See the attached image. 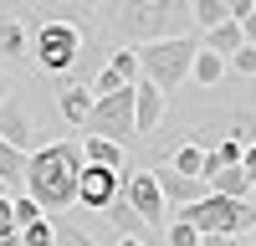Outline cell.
<instances>
[{
    "instance_id": "cell-30",
    "label": "cell",
    "mask_w": 256,
    "mask_h": 246,
    "mask_svg": "<svg viewBox=\"0 0 256 246\" xmlns=\"http://www.w3.org/2000/svg\"><path fill=\"white\" fill-rule=\"evenodd\" d=\"M16 98V82H10V72H0V102H10Z\"/></svg>"
},
{
    "instance_id": "cell-26",
    "label": "cell",
    "mask_w": 256,
    "mask_h": 246,
    "mask_svg": "<svg viewBox=\"0 0 256 246\" xmlns=\"http://www.w3.org/2000/svg\"><path fill=\"white\" fill-rule=\"evenodd\" d=\"M241 170H246V180H251V190H256V138L241 149Z\"/></svg>"
},
{
    "instance_id": "cell-3",
    "label": "cell",
    "mask_w": 256,
    "mask_h": 246,
    "mask_svg": "<svg viewBox=\"0 0 256 246\" xmlns=\"http://www.w3.org/2000/svg\"><path fill=\"white\" fill-rule=\"evenodd\" d=\"M200 56V31H184V36H169V41H154V46L138 52V77L154 82V88L169 98L190 82V67Z\"/></svg>"
},
{
    "instance_id": "cell-22",
    "label": "cell",
    "mask_w": 256,
    "mask_h": 246,
    "mask_svg": "<svg viewBox=\"0 0 256 246\" xmlns=\"http://www.w3.org/2000/svg\"><path fill=\"white\" fill-rule=\"evenodd\" d=\"M10 216H16V231H26V226L41 220V205H36L31 195H10Z\"/></svg>"
},
{
    "instance_id": "cell-27",
    "label": "cell",
    "mask_w": 256,
    "mask_h": 246,
    "mask_svg": "<svg viewBox=\"0 0 256 246\" xmlns=\"http://www.w3.org/2000/svg\"><path fill=\"white\" fill-rule=\"evenodd\" d=\"M0 236H20L16 231V216H10V200H0Z\"/></svg>"
},
{
    "instance_id": "cell-16",
    "label": "cell",
    "mask_w": 256,
    "mask_h": 246,
    "mask_svg": "<svg viewBox=\"0 0 256 246\" xmlns=\"http://www.w3.org/2000/svg\"><path fill=\"white\" fill-rule=\"evenodd\" d=\"M210 195H220V200H251L256 190H251V180H246V170L236 164V170H220L216 180H210Z\"/></svg>"
},
{
    "instance_id": "cell-13",
    "label": "cell",
    "mask_w": 256,
    "mask_h": 246,
    "mask_svg": "<svg viewBox=\"0 0 256 246\" xmlns=\"http://www.w3.org/2000/svg\"><path fill=\"white\" fill-rule=\"evenodd\" d=\"M169 170L184 174V180H205L210 184V149L205 144H180V149L169 154Z\"/></svg>"
},
{
    "instance_id": "cell-23",
    "label": "cell",
    "mask_w": 256,
    "mask_h": 246,
    "mask_svg": "<svg viewBox=\"0 0 256 246\" xmlns=\"http://www.w3.org/2000/svg\"><path fill=\"white\" fill-rule=\"evenodd\" d=\"M52 241H56V220H52V216H41L36 226L20 231V246H52Z\"/></svg>"
},
{
    "instance_id": "cell-34",
    "label": "cell",
    "mask_w": 256,
    "mask_h": 246,
    "mask_svg": "<svg viewBox=\"0 0 256 246\" xmlns=\"http://www.w3.org/2000/svg\"><path fill=\"white\" fill-rule=\"evenodd\" d=\"M0 200H10V190H6V184H0Z\"/></svg>"
},
{
    "instance_id": "cell-11",
    "label": "cell",
    "mask_w": 256,
    "mask_h": 246,
    "mask_svg": "<svg viewBox=\"0 0 256 246\" xmlns=\"http://www.w3.org/2000/svg\"><path fill=\"white\" fill-rule=\"evenodd\" d=\"M154 180H159L164 205H180V210L210 195V184H205V180H184V174H174V170H169V164H154Z\"/></svg>"
},
{
    "instance_id": "cell-33",
    "label": "cell",
    "mask_w": 256,
    "mask_h": 246,
    "mask_svg": "<svg viewBox=\"0 0 256 246\" xmlns=\"http://www.w3.org/2000/svg\"><path fill=\"white\" fill-rule=\"evenodd\" d=\"M113 246H144V241H113Z\"/></svg>"
},
{
    "instance_id": "cell-15",
    "label": "cell",
    "mask_w": 256,
    "mask_h": 246,
    "mask_svg": "<svg viewBox=\"0 0 256 246\" xmlns=\"http://www.w3.org/2000/svg\"><path fill=\"white\" fill-rule=\"evenodd\" d=\"M92 88H62L56 92V113H62V123H72V128H82V123L92 118Z\"/></svg>"
},
{
    "instance_id": "cell-29",
    "label": "cell",
    "mask_w": 256,
    "mask_h": 246,
    "mask_svg": "<svg viewBox=\"0 0 256 246\" xmlns=\"http://www.w3.org/2000/svg\"><path fill=\"white\" fill-rule=\"evenodd\" d=\"M200 246H246V236H200Z\"/></svg>"
},
{
    "instance_id": "cell-5",
    "label": "cell",
    "mask_w": 256,
    "mask_h": 246,
    "mask_svg": "<svg viewBox=\"0 0 256 246\" xmlns=\"http://www.w3.org/2000/svg\"><path fill=\"white\" fill-rule=\"evenodd\" d=\"M184 226H195L200 236H251L256 226V205L251 200H220V195H205L195 205L180 210Z\"/></svg>"
},
{
    "instance_id": "cell-8",
    "label": "cell",
    "mask_w": 256,
    "mask_h": 246,
    "mask_svg": "<svg viewBox=\"0 0 256 246\" xmlns=\"http://www.w3.org/2000/svg\"><path fill=\"white\" fill-rule=\"evenodd\" d=\"M134 82H138V52H108V62L98 67V77L88 88H92V98H113L123 88H134Z\"/></svg>"
},
{
    "instance_id": "cell-19",
    "label": "cell",
    "mask_w": 256,
    "mask_h": 246,
    "mask_svg": "<svg viewBox=\"0 0 256 246\" xmlns=\"http://www.w3.org/2000/svg\"><path fill=\"white\" fill-rule=\"evenodd\" d=\"M190 20H195V31H216L220 20H230V0H195Z\"/></svg>"
},
{
    "instance_id": "cell-31",
    "label": "cell",
    "mask_w": 256,
    "mask_h": 246,
    "mask_svg": "<svg viewBox=\"0 0 256 246\" xmlns=\"http://www.w3.org/2000/svg\"><path fill=\"white\" fill-rule=\"evenodd\" d=\"M0 246H20V236H0Z\"/></svg>"
},
{
    "instance_id": "cell-18",
    "label": "cell",
    "mask_w": 256,
    "mask_h": 246,
    "mask_svg": "<svg viewBox=\"0 0 256 246\" xmlns=\"http://www.w3.org/2000/svg\"><path fill=\"white\" fill-rule=\"evenodd\" d=\"M82 159L98 164V170H113V174H118L123 149H118V144H108V138H82Z\"/></svg>"
},
{
    "instance_id": "cell-6",
    "label": "cell",
    "mask_w": 256,
    "mask_h": 246,
    "mask_svg": "<svg viewBox=\"0 0 256 246\" xmlns=\"http://www.w3.org/2000/svg\"><path fill=\"white\" fill-rule=\"evenodd\" d=\"M123 200L138 210V220L148 226V231H169V205H164V195H159V180H154V170H134V174H123Z\"/></svg>"
},
{
    "instance_id": "cell-1",
    "label": "cell",
    "mask_w": 256,
    "mask_h": 246,
    "mask_svg": "<svg viewBox=\"0 0 256 246\" xmlns=\"http://www.w3.org/2000/svg\"><path fill=\"white\" fill-rule=\"evenodd\" d=\"M88 16L102 26V41H113V52H144L154 41L184 36L190 6L180 0H118V6H88Z\"/></svg>"
},
{
    "instance_id": "cell-14",
    "label": "cell",
    "mask_w": 256,
    "mask_h": 246,
    "mask_svg": "<svg viewBox=\"0 0 256 246\" xmlns=\"http://www.w3.org/2000/svg\"><path fill=\"white\" fill-rule=\"evenodd\" d=\"M241 46H246V41H241V26H236V20H220L216 31H200V52L220 56V62H230Z\"/></svg>"
},
{
    "instance_id": "cell-20",
    "label": "cell",
    "mask_w": 256,
    "mask_h": 246,
    "mask_svg": "<svg viewBox=\"0 0 256 246\" xmlns=\"http://www.w3.org/2000/svg\"><path fill=\"white\" fill-rule=\"evenodd\" d=\"M52 220H56V241L52 246H102L92 236V226H77L72 216H52Z\"/></svg>"
},
{
    "instance_id": "cell-2",
    "label": "cell",
    "mask_w": 256,
    "mask_h": 246,
    "mask_svg": "<svg viewBox=\"0 0 256 246\" xmlns=\"http://www.w3.org/2000/svg\"><path fill=\"white\" fill-rule=\"evenodd\" d=\"M82 170H88V159H82V144L72 138L36 144V154H26V195L41 205V216H67L77 205Z\"/></svg>"
},
{
    "instance_id": "cell-7",
    "label": "cell",
    "mask_w": 256,
    "mask_h": 246,
    "mask_svg": "<svg viewBox=\"0 0 256 246\" xmlns=\"http://www.w3.org/2000/svg\"><path fill=\"white\" fill-rule=\"evenodd\" d=\"M118 195H123V180H118L113 170H98V164H88V170H82V180H77V205H82V210L102 216Z\"/></svg>"
},
{
    "instance_id": "cell-25",
    "label": "cell",
    "mask_w": 256,
    "mask_h": 246,
    "mask_svg": "<svg viewBox=\"0 0 256 246\" xmlns=\"http://www.w3.org/2000/svg\"><path fill=\"white\" fill-rule=\"evenodd\" d=\"M164 246H200V231H195V226H184V220H174V226L164 231Z\"/></svg>"
},
{
    "instance_id": "cell-28",
    "label": "cell",
    "mask_w": 256,
    "mask_h": 246,
    "mask_svg": "<svg viewBox=\"0 0 256 246\" xmlns=\"http://www.w3.org/2000/svg\"><path fill=\"white\" fill-rule=\"evenodd\" d=\"M241 41H246V46H256V6H251V16L241 20Z\"/></svg>"
},
{
    "instance_id": "cell-17",
    "label": "cell",
    "mask_w": 256,
    "mask_h": 246,
    "mask_svg": "<svg viewBox=\"0 0 256 246\" xmlns=\"http://www.w3.org/2000/svg\"><path fill=\"white\" fill-rule=\"evenodd\" d=\"M0 184H6L10 195H20V184H26V154L10 149L6 138H0Z\"/></svg>"
},
{
    "instance_id": "cell-32",
    "label": "cell",
    "mask_w": 256,
    "mask_h": 246,
    "mask_svg": "<svg viewBox=\"0 0 256 246\" xmlns=\"http://www.w3.org/2000/svg\"><path fill=\"white\" fill-rule=\"evenodd\" d=\"M246 246H256V226H251V236H246Z\"/></svg>"
},
{
    "instance_id": "cell-4",
    "label": "cell",
    "mask_w": 256,
    "mask_h": 246,
    "mask_svg": "<svg viewBox=\"0 0 256 246\" xmlns=\"http://www.w3.org/2000/svg\"><path fill=\"white\" fill-rule=\"evenodd\" d=\"M82 36L77 31V20H62V16H52V20H41V26L31 31V62L46 77H56V82H67L72 72H77V62H82Z\"/></svg>"
},
{
    "instance_id": "cell-9",
    "label": "cell",
    "mask_w": 256,
    "mask_h": 246,
    "mask_svg": "<svg viewBox=\"0 0 256 246\" xmlns=\"http://www.w3.org/2000/svg\"><path fill=\"white\" fill-rule=\"evenodd\" d=\"M164 118H169V98L154 88V82H134V134H154L164 128Z\"/></svg>"
},
{
    "instance_id": "cell-12",
    "label": "cell",
    "mask_w": 256,
    "mask_h": 246,
    "mask_svg": "<svg viewBox=\"0 0 256 246\" xmlns=\"http://www.w3.org/2000/svg\"><path fill=\"white\" fill-rule=\"evenodd\" d=\"M0 138L10 144V149H20V154H31V144H36V128H31V118H26V108L10 98V102H0Z\"/></svg>"
},
{
    "instance_id": "cell-21",
    "label": "cell",
    "mask_w": 256,
    "mask_h": 246,
    "mask_svg": "<svg viewBox=\"0 0 256 246\" xmlns=\"http://www.w3.org/2000/svg\"><path fill=\"white\" fill-rule=\"evenodd\" d=\"M230 72H226V62L220 56H210V52H200L195 56V67H190V82H200V88H220Z\"/></svg>"
},
{
    "instance_id": "cell-24",
    "label": "cell",
    "mask_w": 256,
    "mask_h": 246,
    "mask_svg": "<svg viewBox=\"0 0 256 246\" xmlns=\"http://www.w3.org/2000/svg\"><path fill=\"white\" fill-rule=\"evenodd\" d=\"M226 72H230V77H256V46H241L236 56L226 62Z\"/></svg>"
},
{
    "instance_id": "cell-10",
    "label": "cell",
    "mask_w": 256,
    "mask_h": 246,
    "mask_svg": "<svg viewBox=\"0 0 256 246\" xmlns=\"http://www.w3.org/2000/svg\"><path fill=\"white\" fill-rule=\"evenodd\" d=\"M31 62V26L20 16H0V72Z\"/></svg>"
}]
</instances>
